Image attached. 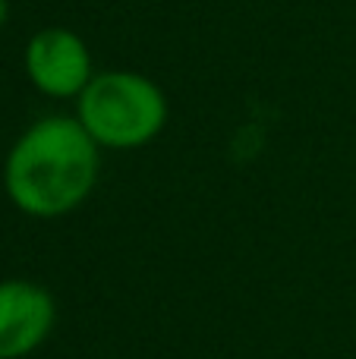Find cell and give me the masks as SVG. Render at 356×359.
I'll list each match as a JSON object with an SVG mask.
<instances>
[{
    "label": "cell",
    "mask_w": 356,
    "mask_h": 359,
    "mask_svg": "<svg viewBox=\"0 0 356 359\" xmlns=\"http://www.w3.org/2000/svg\"><path fill=\"white\" fill-rule=\"evenodd\" d=\"M22 69L32 88L54 101H76L98 73L85 38L67 25L32 32L22 48Z\"/></svg>",
    "instance_id": "cell-3"
},
{
    "label": "cell",
    "mask_w": 356,
    "mask_h": 359,
    "mask_svg": "<svg viewBox=\"0 0 356 359\" xmlns=\"http://www.w3.org/2000/svg\"><path fill=\"white\" fill-rule=\"evenodd\" d=\"M57 303L48 287L25 278L0 280V359H25L50 337Z\"/></svg>",
    "instance_id": "cell-4"
},
{
    "label": "cell",
    "mask_w": 356,
    "mask_h": 359,
    "mask_svg": "<svg viewBox=\"0 0 356 359\" xmlns=\"http://www.w3.org/2000/svg\"><path fill=\"white\" fill-rule=\"evenodd\" d=\"M6 16H10V0H0V29L6 25Z\"/></svg>",
    "instance_id": "cell-5"
},
{
    "label": "cell",
    "mask_w": 356,
    "mask_h": 359,
    "mask_svg": "<svg viewBox=\"0 0 356 359\" xmlns=\"http://www.w3.org/2000/svg\"><path fill=\"white\" fill-rule=\"evenodd\" d=\"M101 180V149L76 114L29 123L4 158V192L13 208L38 221L67 217L88 202Z\"/></svg>",
    "instance_id": "cell-1"
},
{
    "label": "cell",
    "mask_w": 356,
    "mask_h": 359,
    "mask_svg": "<svg viewBox=\"0 0 356 359\" xmlns=\"http://www.w3.org/2000/svg\"><path fill=\"white\" fill-rule=\"evenodd\" d=\"M73 114L101 151H132L161 136L170 104L151 76L136 69H101L76 98Z\"/></svg>",
    "instance_id": "cell-2"
}]
</instances>
